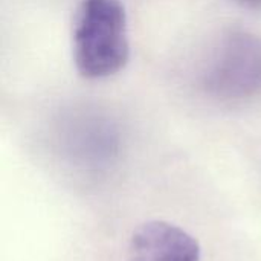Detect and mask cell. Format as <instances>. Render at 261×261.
Returning a JSON list of instances; mask_svg holds the SVG:
<instances>
[{"label": "cell", "instance_id": "cell-1", "mask_svg": "<svg viewBox=\"0 0 261 261\" xmlns=\"http://www.w3.org/2000/svg\"><path fill=\"white\" fill-rule=\"evenodd\" d=\"M73 61L80 75L101 80L128 61L127 14L119 0H83L73 18Z\"/></svg>", "mask_w": 261, "mask_h": 261}, {"label": "cell", "instance_id": "cell-2", "mask_svg": "<svg viewBox=\"0 0 261 261\" xmlns=\"http://www.w3.org/2000/svg\"><path fill=\"white\" fill-rule=\"evenodd\" d=\"M203 92L225 104L261 96V37L243 29L223 34L210 52L202 72Z\"/></svg>", "mask_w": 261, "mask_h": 261}, {"label": "cell", "instance_id": "cell-3", "mask_svg": "<svg viewBox=\"0 0 261 261\" xmlns=\"http://www.w3.org/2000/svg\"><path fill=\"white\" fill-rule=\"evenodd\" d=\"M199 242L177 225L150 220L139 225L128 242L127 261H200Z\"/></svg>", "mask_w": 261, "mask_h": 261}, {"label": "cell", "instance_id": "cell-4", "mask_svg": "<svg viewBox=\"0 0 261 261\" xmlns=\"http://www.w3.org/2000/svg\"><path fill=\"white\" fill-rule=\"evenodd\" d=\"M236 3L242 5V6H246L249 9H254V11H261V0H234Z\"/></svg>", "mask_w": 261, "mask_h": 261}]
</instances>
